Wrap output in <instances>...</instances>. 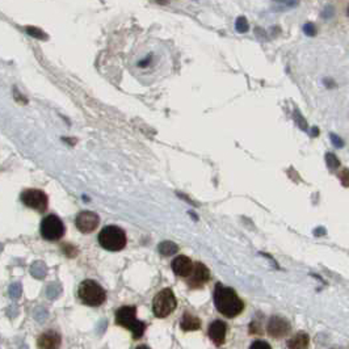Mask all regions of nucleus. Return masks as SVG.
<instances>
[{
    "label": "nucleus",
    "instance_id": "obj_1",
    "mask_svg": "<svg viewBox=\"0 0 349 349\" xmlns=\"http://www.w3.org/2000/svg\"><path fill=\"white\" fill-rule=\"evenodd\" d=\"M214 305L216 309L225 315L226 318H235L242 314L244 310V302L235 293L234 289L216 283L214 290Z\"/></svg>",
    "mask_w": 349,
    "mask_h": 349
},
{
    "label": "nucleus",
    "instance_id": "obj_2",
    "mask_svg": "<svg viewBox=\"0 0 349 349\" xmlns=\"http://www.w3.org/2000/svg\"><path fill=\"white\" fill-rule=\"evenodd\" d=\"M135 315H137L135 306H122L116 313V323L118 326L128 328L133 333L134 339H141L146 330V324L138 320Z\"/></svg>",
    "mask_w": 349,
    "mask_h": 349
},
{
    "label": "nucleus",
    "instance_id": "obj_3",
    "mask_svg": "<svg viewBox=\"0 0 349 349\" xmlns=\"http://www.w3.org/2000/svg\"><path fill=\"white\" fill-rule=\"evenodd\" d=\"M78 297L84 305L91 307L101 306L106 299V292L104 287L93 280H84L78 287Z\"/></svg>",
    "mask_w": 349,
    "mask_h": 349
},
{
    "label": "nucleus",
    "instance_id": "obj_4",
    "mask_svg": "<svg viewBox=\"0 0 349 349\" xmlns=\"http://www.w3.org/2000/svg\"><path fill=\"white\" fill-rule=\"evenodd\" d=\"M126 234L118 226H106L99 234V243L106 251H121L126 247Z\"/></svg>",
    "mask_w": 349,
    "mask_h": 349
},
{
    "label": "nucleus",
    "instance_id": "obj_5",
    "mask_svg": "<svg viewBox=\"0 0 349 349\" xmlns=\"http://www.w3.org/2000/svg\"><path fill=\"white\" fill-rule=\"evenodd\" d=\"M176 306V297L173 294L172 289L166 287L155 296L152 300V313L156 318H167L168 315L172 314Z\"/></svg>",
    "mask_w": 349,
    "mask_h": 349
},
{
    "label": "nucleus",
    "instance_id": "obj_6",
    "mask_svg": "<svg viewBox=\"0 0 349 349\" xmlns=\"http://www.w3.org/2000/svg\"><path fill=\"white\" fill-rule=\"evenodd\" d=\"M65 225L61 221V218H58L54 214L45 216L41 222V235L42 238L50 242L59 240L65 235Z\"/></svg>",
    "mask_w": 349,
    "mask_h": 349
},
{
    "label": "nucleus",
    "instance_id": "obj_7",
    "mask_svg": "<svg viewBox=\"0 0 349 349\" xmlns=\"http://www.w3.org/2000/svg\"><path fill=\"white\" fill-rule=\"evenodd\" d=\"M22 203L28 208L34 209L37 212L44 213L48 209V196L40 189H27L21 193Z\"/></svg>",
    "mask_w": 349,
    "mask_h": 349
},
{
    "label": "nucleus",
    "instance_id": "obj_8",
    "mask_svg": "<svg viewBox=\"0 0 349 349\" xmlns=\"http://www.w3.org/2000/svg\"><path fill=\"white\" fill-rule=\"evenodd\" d=\"M99 223H100V218H99L96 213L85 210V212L79 213V214L76 216V229H78L80 233H83V234H89V233L96 230Z\"/></svg>",
    "mask_w": 349,
    "mask_h": 349
},
{
    "label": "nucleus",
    "instance_id": "obj_9",
    "mask_svg": "<svg viewBox=\"0 0 349 349\" xmlns=\"http://www.w3.org/2000/svg\"><path fill=\"white\" fill-rule=\"evenodd\" d=\"M209 279H210V272L208 266H203L202 263H196L193 264V269L188 276V285L192 289H199L208 283Z\"/></svg>",
    "mask_w": 349,
    "mask_h": 349
},
{
    "label": "nucleus",
    "instance_id": "obj_10",
    "mask_svg": "<svg viewBox=\"0 0 349 349\" xmlns=\"http://www.w3.org/2000/svg\"><path fill=\"white\" fill-rule=\"evenodd\" d=\"M290 328L292 327H290L289 320L283 316H277V315L272 316L268 320V326H266L268 333L274 339H281L283 336H286L290 332Z\"/></svg>",
    "mask_w": 349,
    "mask_h": 349
},
{
    "label": "nucleus",
    "instance_id": "obj_11",
    "mask_svg": "<svg viewBox=\"0 0 349 349\" xmlns=\"http://www.w3.org/2000/svg\"><path fill=\"white\" fill-rule=\"evenodd\" d=\"M171 266H172V270L175 272V274H177L179 277L186 279L190 274V272H192V269H193V261L190 260L188 256L180 255V256L173 259Z\"/></svg>",
    "mask_w": 349,
    "mask_h": 349
},
{
    "label": "nucleus",
    "instance_id": "obj_12",
    "mask_svg": "<svg viewBox=\"0 0 349 349\" xmlns=\"http://www.w3.org/2000/svg\"><path fill=\"white\" fill-rule=\"evenodd\" d=\"M226 332H227V324H226L223 320H214V322L209 326V337H210L216 345H222L225 343Z\"/></svg>",
    "mask_w": 349,
    "mask_h": 349
},
{
    "label": "nucleus",
    "instance_id": "obj_13",
    "mask_svg": "<svg viewBox=\"0 0 349 349\" xmlns=\"http://www.w3.org/2000/svg\"><path fill=\"white\" fill-rule=\"evenodd\" d=\"M37 345H38L40 348L45 349L58 348V347L61 345V336L55 331L45 332V333H42V335L38 337Z\"/></svg>",
    "mask_w": 349,
    "mask_h": 349
},
{
    "label": "nucleus",
    "instance_id": "obj_14",
    "mask_svg": "<svg viewBox=\"0 0 349 349\" xmlns=\"http://www.w3.org/2000/svg\"><path fill=\"white\" fill-rule=\"evenodd\" d=\"M180 328L185 332L197 331V330L201 328V320H199V316H196V315L190 314L189 311H186L183 315L182 322H180Z\"/></svg>",
    "mask_w": 349,
    "mask_h": 349
},
{
    "label": "nucleus",
    "instance_id": "obj_15",
    "mask_svg": "<svg viewBox=\"0 0 349 349\" xmlns=\"http://www.w3.org/2000/svg\"><path fill=\"white\" fill-rule=\"evenodd\" d=\"M310 344V337L307 333L305 332H299V333H297L293 339L287 341V347L289 348H293V349H303V348H307Z\"/></svg>",
    "mask_w": 349,
    "mask_h": 349
},
{
    "label": "nucleus",
    "instance_id": "obj_16",
    "mask_svg": "<svg viewBox=\"0 0 349 349\" xmlns=\"http://www.w3.org/2000/svg\"><path fill=\"white\" fill-rule=\"evenodd\" d=\"M177 251H179V247L173 242L167 240V242L159 244V252L160 255H163V256H173Z\"/></svg>",
    "mask_w": 349,
    "mask_h": 349
},
{
    "label": "nucleus",
    "instance_id": "obj_17",
    "mask_svg": "<svg viewBox=\"0 0 349 349\" xmlns=\"http://www.w3.org/2000/svg\"><path fill=\"white\" fill-rule=\"evenodd\" d=\"M248 21L247 18L244 17V16H240V17L236 18V21H235V29L238 33H247L248 31Z\"/></svg>",
    "mask_w": 349,
    "mask_h": 349
},
{
    "label": "nucleus",
    "instance_id": "obj_18",
    "mask_svg": "<svg viewBox=\"0 0 349 349\" xmlns=\"http://www.w3.org/2000/svg\"><path fill=\"white\" fill-rule=\"evenodd\" d=\"M25 29H27L28 34L32 35V37H34V38H38V40H46V38H48L44 32L41 31V29H38V28L27 27Z\"/></svg>",
    "mask_w": 349,
    "mask_h": 349
},
{
    "label": "nucleus",
    "instance_id": "obj_19",
    "mask_svg": "<svg viewBox=\"0 0 349 349\" xmlns=\"http://www.w3.org/2000/svg\"><path fill=\"white\" fill-rule=\"evenodd\" d=\"M32 274L37 277V279H41V277H44L45 274V266L42 263H35L32 266V269H31Z\"/></svg>",
    "mask_w": 349,
    "mask_h": 349
},
{
    "label": "nucleus",
    "instance_id": "obj_20",
    "mask_svg": "<svg viewBox=\"0 0 349 349\" xmlns=\"http://www.w3.org/2000/svg\"><path fill=\"white\" fill-rule=\"evenodd\" d=\"M9 294H11V297H14V298H18L20 294H21V286H20V283L11 285V287H9Z\"/></svg>",
    "mask_w": 349,
    "mask_h": 349
},
{
    "label": "nucleus",
    "instance_id": "obj_21",
    "mask_svg": "<svg viewBox=\"0 0 349 349\" xmlns=\"http://www.w3.org/2000/svg\"><path fill=\"white\" fill-rule=\"evenodd\" d=\"M303 32H305L306 35H315L316 34V28L313 22H307L303 27Z\"/></svg>",
    "mask_w": 349,
    "mask_h": 349
},
{
    "label": "nucleus",
    "instance_id": "obj_22",
    "mask_svg": "<svg viewBox=\"0 0 349 349\" xmlns=\"http://www.w3.org/2000/svg\"><path fill=\"white\" fill-rule=\"evenodd\" d=\"M276 3H279V4H283L285 7H289V8H294L298 5V0H273Z\"/></svg>",
    "mask_w": 349,
    "mask_h": 349
},
{
    "label": "nucleus",
    "instance_id": "obj_23",
    "mask_svg": "<svg viewBox=\"0 0 349 349\" xmlns=\"http://www.w3.org/2000/svg\"><path fill=\"white\" fill-rule=\"evenodd\" d=\"M63 251L66 252V255L68 257H74L76 255V249L74 247H71L68 244H63Z\"/></svg>",
    "mask_w": 349,
    "mask_h": 349
},
{
    "label": "nucleus",
    "instance_id": "obj_24",
    "mask_svg": "<svg viewBox=\"0 0 349 349\" xmlns=\"http://www.w3.org/2000/svg\"><path fill=\"white\" fill-rule=\"evenodd\" d=\"M327 162H330V163H328V166H330V167H331V168L339 167V160L336 159L335 155L328 154V155H327Z\"/></svg>",
    "mask_w": 349,
    "mask_h": 349
},
{
    "label": "nucleus",
    "instance_id": "obj_25",
    "mask_svg": "<svg viewBox=\"0 0 349 349\" xmlns=\"http://www.w3.org/2000/svg\"><path fill=\"white\" fill-rule=\"evenodd\" d=\"M256 348H266V349H270V345L266 341H255L253 344L251 345V349H256Z\"/></svg>",
    "mask_w": 349,
    "mask_h": 349
},
{
    "label": "nucleus",
    "instance_id": "obj_26",
    "mask_svg": "<svg viewBox=\"0 0 349 349\" xmlns=\"http://www.w3.org/2000/svg\"><path fill=\"white\" fill-rule=\"evenodd\" d=\"M156 3H159V4H168V0H155Z\"/></svg>",
    "mask_w": 349,
    "mask_h": 349
},
{
    "label": "nucleus",
    "instance_id": "obj_27",
    "mask_svg": "<svg viewBox=\"0 0 349 349\" xmlns=\"http://www.w3.org/2000/svg\"><path fill=\"white\" fill-rule=\"evenodd\" d=\"M0 251H1V246H0Z\"/></svg>",
    "mask_w": 349,
    "mask_h": 349
}]
</instances>
